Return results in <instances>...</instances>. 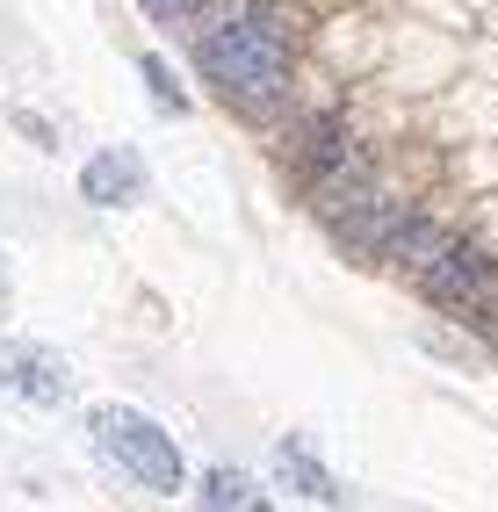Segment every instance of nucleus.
<instances>
[{"instance_id": "obj_1", "label": "nucleus", "mask_w": 498, "mask_h": 512, "mask_svg": "<svg viewBox=\"0 0 498 512\" xmlns=\"http://www.w3.org/2000/svg\"><path fill=\"white\" fill-rule=\"evenodd\" d=\"M195 65H203V80L224 101H239V109H275L289 94V37H282V22L268 8H246L239 22L203 29Z\"/></svg>"}, {"instance_id": "obj_2", "label": "nucleus", "mask_w": 498, "mask_h": 512, "mask_svg": "<svg viewBox=\"0 0 498 512\" xmlns=\"http://www.w3.org/2000/svg\"><path fill=\"white\" fill-rule=\"evenodd\" d=\"M87 433H94V448H102L138 491H152V498L188 491V462H181L174 433H166L159 419L130 412V404H94V412H87Z\"/></svg>"}, {"instance_id": "obj_3", "label": "nucleus", "mask_w": 498, "mask_h": 512, "mask_svg": "<svg viewBox=\"0 0 498 512\" xmlns=\"http://www.w3.org/2000/svg\"><path fill=\"white\" fill-rule=\"evenodd\" d=\"M0 390H15L37 412H58V404H73V361L44 339H0Z\"/></svg>"}, {"instance_id": "obj_4", "label": "nucleus", "mask_w": 498, "mask_h": 512, "mask_svg": "<svg viewBox=\"0 0 498 512\" xmlns=\"http://www.w3.org/2000/svg\"><path fill=\"white\" fill-rule=\"evenodd\" d=\"M419 289L434 303H448V311H491L498 303V267H491L484 246H462L455 238L434 267H419Z\"/></svg>"}, {"instance_id": "obj_5", "label": "nucleus", "mask_w": 498, "mask_h": 512, "mask_svg": "<svg viewBox=\"0 0 498 512\" xmlns=\"http://www.w3.org/2000/svg\"><path fill=\"white\" fill-rule=\"evenodd\" d=\"M80 195L94 210H130V202H145V159L130 145H109L80 166Z\"/></svg>"}, {"instance_id": "obj_6", "label": "nucleus", "mask_w": 498, "mask_h": 512, "mask_svg": "<svg viewBox=\"0 0 498 512\" xmlns=\"http://www.w3.org/2000/svg\"><path fill=\"white\" fill-rule=\"evenodd\" d=\"M296 159L318 174L325 195H361V152L347 145V130L340 123H311L304 138H296Z\"/></svg>"}, {"instance_id": "obj_7", "label": "nucleus", "mask_w": 498, "mask_h": 512, "mask_svg": "<svg viewBox=\"0 0 498 512\" xmlns=\"http://www.w3.org/2000/svg\"><path fill=\"white\" fill-rule=\"evenodd\" d=\"M275 476L296 498H311V505H347V491L332 484V469L311 455V440H282V448H275Z\"/></svg>"}, {"instance_id": "obj_8", "label": "nucleus", "mask_w": 498, "mask_h": 512, "mask_svg": "<svg viewBox=\"0 0 498 512\" xmlns=\"http://www.w3.org/2000/svg\"><path fill=\"white\" fill-rule=\"evenodd\" d=\"M195 512H275V505L260 498V484H253L246 469L217 462V469H203V476H195Z\"/></svg>"}, {"instance_id": "obj_9", "label": "nucleus", "mask_w": 498, "mask_h": 512, "mask_svg": "<svg viewBox=\"0 0 498 512\" xmlns=\"http://www.w3.org/2000/svg\"><path fill=\"white\" fill-rule=\"evenodd\" d=\"M448 246H455V238H448L434 217H397V231L383 238V253H390L397 267H412V275H419V267H434Z\"/></svg>"}, {"instance_id": "obj_10", "label": "nucleus", "mask_w": 498, "mask_h": 512, "mask_svg": "<svg viewBox=\"0 0 498 512\" xmlns=\"http://www.w3.org/2000/svg\"><path fill=\"white\" fill-rule=\"evenodd\" d=\"M138 73H145V94L159 101L166 116H188V87L174 80V65H166L159 51H145V58H138Z\"/></svg>"}, {"instance_id": "obj_11", "label": "nucleus", "mask_w": 498, "mask_h": 512, "mask_svg": "<svg viewBox=\"0 0 498 512\" xmlns=\"http://www.w3.org/2000/svg\"><path fill=\"white\" fill-rule=\"evenodd\" d=\"M15 130H22V138L37 145V152H58V138H51V123H44V116H29V109H15Z\"/></svg>"}, {"instance_id": "obj_12", "label": "nucleus", "mask_w": 498, "mask_h": 512, "mask_svg": "<svg viewBox=\"0 0 498 512\" xmlns=\"http://www.w3.org/2000/svg\"><path fill=\"white\" fill-rule=\"evenodd\" d=\"M152 15H166V22H188V15H203V0H145Z\"/></svg>"}, {"instance_id": "obj_13", "label": "nucleus", "mask_w": 498, "mask_h": 512, "mask_svg": "<svg viewBox=\"0 0 498 512\" xmlns=\"http://www.w3.org/2000/svg\"><path fill=\"white\" fill-rule=\"evenodd\" d=\"M0 303H8V260H0Z\"/></svg>"}]
</instances>
